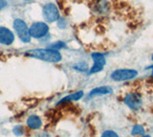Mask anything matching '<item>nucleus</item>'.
Masks as SVG:
<instances>
[{
  "mask_svg": "<svg viewBox=\"0 0 153 137\" xmlns=\"http://www.w3.org/2000/svg\"><path fill=\"white\" fill-rule=\"evenodd\" d=\"M26 56L40 60L46 63H59L62 60L59 50L53 49H33L26 52Z\"/></svg>",
  "mask_w": 153,
  "mask_h": 137,
  "instance_id": "nucleus-1",
  "label": "nucleus"
},
{
  "mask_svg": "<svg viewBox=\"0 0 153 137\" xmlns=\"http://www.w3.org/2000/svg\"><path fill=\"white\" fill-rule=\"evenodd\" d=\"M13 28L14 31L16 32L18 37L24 43H28V42L31 41V35L25 21L20 19V18H16L13 21Z\"/></svg>",
  "mask_w": 153,
  "mask_h": 137,
  "instance_id": "nucleus-2",
  "label": "nucleus"
},
{
  "mask_svg": "<svg viewBox=\"0 0 153 137\" xmlns=\"http://www.w3.org/2000/svg\"><path fill=\"white\" fill-rule=\"evenodd\" d=\"M138 75V71L134 69H118L111 74V79L115 82H123L134 79Z\"/></svg>",
  "mask_w": 153,
  "mask_h": 137,
  "instance_id": "nucleus-3",
  "label": "nucleus"
},
{
  "mask_svg": "<svg viewBox=\"0 0 153 137\" xmlns=\"http://www.w3.org/2000/svg\"><path fill=\"white\" fill-rule=\"evenodd\" d=\"M43 16L47 22H54L59 19V12L54 3H47L43 6Z\"/></svg>",
  "mask_w": 153,
  "mask_h": 137,
  "instance_id": "nucleus-4",
  "label": "nucleus"
},
{
  "mask_svg": "<svg viewBox=\"0 0 153 137\" xmlns=\"http://www.w3.org/2000/svg\"><path fill=\"white\" fill-rule=\"evenodd\" d=\"M29 32H30L31 37L41 39V37L45 36L48 34L49 27L44 22H35L29 28Z\"/></svg>",
  "mask_w": 153,
  "mask_h": 137,
  "instance_id": "nucleus-5",
  "label": "nucleus"
},
{
  "mask_svg": "<svg viewBox=\"0 0 153 137\" xmlns=\"http://www.w3.org/2000/svg\"><path fill=\"white\" fill-rule=\"evenodd\" d=\"M124 103L131 109L137 110L141 108L143 105V100L141 96L137 93H128L127 95L123 99Z\"/></svg>",
  "mask_w": 153,
  "mask_h": 137,
  "instance_id": "nucleus-6",
  "label": "nucleus"
},
{
  "mask_svg": "<svg viewBox=\"0 0 153 137\" xmlns=\"http://www.w3.org/2000/svg\"><path fill=\"white\" fill-rule=\"evenodd\" d=\"M91 57H92V59L94 60V64L92 67H91L89 74H95V73L102 71L104 67L105 63H106L104 56L100 53H93Z\"/></svg>",
  "mask_w": 153,
  "mask_h": 137,
  "instance_id": "nucleus-7",
  "label": "nucleus"
},
{
  "mask_svg": "<svg viewBox=\"0 0 153 137\" xmlns=\"http://www.w3.org/2000/svg\"><path fill=\"white\" fill-rule=\"evenodd\" d=\"M14 41L13 33L6 27L0 26V43L3 45H11Z\"/></svg>",
  "mask_w": 153,
  "mask_h": 137,
  "instance_id": "nucleus-8",
  "label": "nucleus"
},
{
  "mask_svg": "<svg viewBox=\"0 0 153 137\" xmlns=\"http://www.w3.org/2000/svg\"><path fill=\"white\" fill-rule=\"evenodd\" d=\"M113 92L112 87L110 86H100L97 88H94L93 90H91L89 93V97H96L100 95H106Z\"/></svg>",
  "mask_w": 153,
  "mask_h": 137,
  "instance_id": "nucleus-9",
  "label": "nucleus"
},
{
  "mask_svg": "<svg viewBox=\"0 0 153 137\" xmlns=\"http://www.w3.org/2000/svg\"><path fill=\"white\" fill-rule=\"evenodd\" d=\"M42 125L41 119L37 115H31L27 119V126L32 130H38Z\"/></svg>",
  "mask_w": 153,
  "mask_h": 137,
  "instance_id": "nucleus-10",
  "label": "nucleus"
},
{
  "mask_svg": "<svg viewBox=\"0 0 153 137\" xmlns=\"http://www.w3.org/2000/svg\"><path fill=\"white\" fill-rule=\"evenodd\" d=\"M83 96V91H78L75 92L73 94H70V95L64 97L63 99H61V101L59 102V103H65V102H72V101H78L80 98H82Z\"/></svg>",
  "mask_w": 153,
  "mask_h": 137,
  "instance_id": "nucleus-11",
  "label": "nucleus"
},
{
  "mask_svg": "<svg viewBox=\"0 0 153 137\" xmlns=\"http://www.w3.org/2000/svg\"><path fill=\"white\" fill-rule=\"evenodd\" d=\"M145 133V129L141 125H135L133 127L132 131H131V134L133 136H138V135H143Z\"/></svg>",
  "mask_w": 153,
  "mask_h": 137,
  "instance_id": "nucleus-12",
  "label": "nucleus"
},
{
  "mask_svg": "<svg viewBox=\"0 0 153 137\" xmlns=\"http://www.w3.org/2000/svg\"><path fill=\"white\" fill-rule=\"evenodd\" d=\"M51 47L49 49H53V50H59L60 48H63L65 46V43L64 42H61V41H59V42H56V43H53L52 45H50Z\"/></svg>",
  "mask_w": 153,
  "mask_h": 137,
  "instance_id": "nucleus-13",
  "label": "nucleus"
},
{
  "mask_svg": "<svg viewBox=\"0 0 153 137\" xmlns=\"http://www.w3.org/2000/svg\"><path fill=\"white\" fill-rule=\"evenodd\" d=\"M100 137H119V135L113 130H105Z\"/></svg>",
  "mask_w": 153,
  "mask_h": 137,
  "instance_id": "nucleus-14",
  "label": "nucleus"
},
{
  "mask_svg": "<svg viewBox=\"0 0 153 137\" xmlns=\"http://www.w3.org/2000/svg\"><path fill=\"white\" fill-rule=\"evenodd\" d=\"M7 6V1L6 0H0V10H2L4 7Z\"/></svg>",
  "mask_w": 153,
  "mask_h": 137,
  "instance_id": "nucleus-15",
  "label": "nucleus"
},
{
  "mask_svg": "<svg viewBox=\"0 0 153 137\" xmlns=\"http://www.w3.org/2000/svg\"><path fill=\"white\" fill-rule=\"evenodd\" d=\"M142 137H151V136H149V135H143V136H142Z\"/></svg>",
  "mask_w": 153,
  "mask_h": 137,
  "instance_id": "nucleus-16",
  "label": "nucleus"
},
{
  "mask_svg": "<svg viewBox=\"0 0 153 137\" xmlns=\"http://www.w3.org/2000/svg\"><path fill=\"white\" fill-rule=\"evenodd\" d=\"M151 68H152V75H153V66H151Z\"/></svg>",
  "mask_w": 153,
  "mask_h": 137,
  "instance_id": "nucleus-17",
  "label": "nucleus"
},
{
  "mask_svg": "<svg viewBox=\"0 0 153 137\" xmlns=\"http://www.w3.org/2000/svg\"><path fill=\"white\" fill-rule=\"evenodd\" d=\"M151 60H153V55H152V57H151Z\"/></svg>",
  "mask_w": 153,
  "mask_h": 137,
  "instance_id": "nucleus-18",
  "label": "nucleus"
},
{
  "mask_svg": "<svg viewBox=\"0 0 153 137\" xmlns=\"http://www.w3.org/2000/svg\"><path fill=\"white\" fill-rule=\"evenodd\" d=\"M25 1H29V0H25Z\"/></svg>",
  "mask_w": 153,
  "mask_h": 137,
  "instance_id": "nucleus-19",
  "label": "nucleus"
}]
</instances>
